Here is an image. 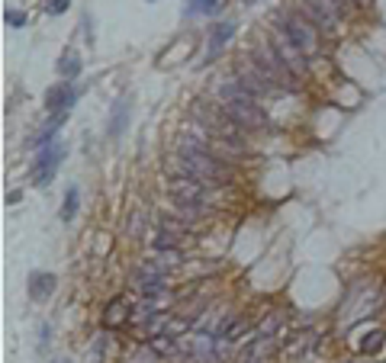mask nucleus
Returning <instances> with one entry per match:
<instances>
[{
    "label": "nucleus",
    "instance_id": "f257e3e1",
    "mask_svg": "<svg viewBox=\"0 0 386 363\" xmlns=\"http://www.w3.org/2000/svg\"><path fill=\"white\" fill-rule=\"evenodd\" d=\"M174 170L190 174V177L203 180V184H209V186H229L235 180L232 161L219 158L216 151H209L206 145L197 141L190 132H184L177 139V148H174Z\"/></svg>",
    "mask_w": 386,
    "mask_h": 363
},
{
    "label": "nucleus",
    "instance_id": "f03ea898",
    "mask_svg": "<svg viewBox=\"0 0 386 363\" xmlns=\"http://www.w3.org/2000/svg\"><path fill=\"white\" fill-rule=\"evenodd\" d=\"M216 103L245 132H261V129H267V126H271V119H267L264 106L258 103V97H255V93H248L245 87L235 81V77H232V81L216 84Z\"/></svg>",
    "mask_w": 386,
    "mask_h": 363
},
{
    "label": "nucleus",
    "instance_id": "7ed1b4c3",
    "mask_svg": "<svg viewBox=\"0 0 386 363\" xmlns=\"http://www.w3.org/2000/svg\"><path fill=\"white\" fill-rule=\"evenodd\" d=\"M273 29H280L283 36L290 39L306 58L319 55V29H316V23L302 10H277Z\"/></svg>",
    "mask_w": 386,
    "mask_h": 363
},
{
    "label": "nucleus",
    "instance_id": "20e7f679",
    "mask_svg": "<svg viewBox=\"0 0 386 363\" xmlns=\"http://www.w3.org/2000/svg\"><path fill=\"white\" fill-rule=\"evenodd\" d=\"M248 58H251V65H255L277 90H296V87H300V77L287 68V61H283L280 52L273 48V42L271 46H255Z\"/></svg>",
    "mask_w": 386,
    "mask_h": 363
},
{
    "label": "nucleus",
    "instance_id": "39448f33",
    "mask_svg": "<svg viewBox=\"0 0 386 363\" xmlns=\"http://www.w3.org/2000/svg\"><path fill=\"white\" fill-rule=\"evenodd\" d=\"M213 190H216V186L203 184V180L190 177V174H180V170L168 180V193H171V199H177V203L209 206V199H213Z\"/></svg>",
    "mask_w": 386,
    "mask_h": 363
},
{
    "label": "nucleus",
    "instance_id": "423d86ee",
    "mask_svg": "<svg viewBox=\"0 0 386 363\" xmlns=\"http://www.w3.org/2000/svg\"><path fill=\"white\" fill-rule=\"evenodd\" d=\"M300 10L316 23V29L325 32V36H331L341 23V10L335 0H300Z\"/></svg>",
    "mask_w": 386,
    "mask_h": 363
},
{
    "label": "nucleus",
    "instance_id": "0eeeda50",
    "mask_svg": "<svg viewBox=\"0 0 386 363\" xmlns=\"http://www.w3.org/2000/svg\"><path fill=\"white\" fill-rule=\"evenodd\" d=\"M61 158H65V145H61V141H48V145H42L39 155H36V164H32V180H36L39 186H48L52 177H55L58 164H61Z\"/></svg>",
    "mask_w": 386,
    "mask_h": 363
},
{
    "label": "nucleus",
    "instance_id": "6e6552de",
    "mask_svg": "<svg viewBox=\"0 0 386 363\" xmlns=\"http://www.w3.org/2000/svg\"><path fill=\"white\" fill-rule=\"evenodd\" d=\"M132 289H135L142 299H148V302H158V299L168 296V283H164V273L148 271V267H142V271L132 277Z\"/></svg>",
    "mask_w": 386,
    "mask_h": 363
},
{
    "label": "nucleus",
    "instance_id": "1a4fd4ad",
    "mask_svg": "<svg viewBox=\"0 0 386 363\" xmlns=\"http://www.w3.org/2000/svg\"><path fill=\"white\" fill-rule=\"evenodd\" d=\"M271 42H273V48L280 52V58L287 61V68H290L293 75H296V77H302V75H306V68H309V65H306V55H302L300 48L293 46L290 39L283 36L280 29H273V32H271Z\"/></svg>",
    "mask_w": 386,
    "mask_h": 363
},
{
    "label": "nucleus",
    "instance_id": "9d476101",
    "mask_svg": "<svg viewBox=\"0 0 386 363\" xmlns=\"http://www.w3.org/2000/svg\"><path fill=\"white\" fill-rule=\"evenodd\" d=\"M235 81L242 87H245L248 93H255V97H267V93H273L277 90V87L271 84V81H267V77L261 75V71H258L255 65H251V58H248V61H242V65H238V71H235Z\"/></svg>",
    "mask_w": 386,
    "mask_h": 363
},
{
    "label": "nucleus",
    "instance_id": "9b49d317",
    "mask_svg": "<svg viewBox=\"0 0 386 363\" xmlns=\"http://www.w3.org/2000/svg\"><path fill=\"white\" fill-rule=\"evenodd\" d=\"M75 103H77L75 81H61V84L48 87V93H46V110L48 112H71Z\"/></svg>",
    "mask_w": 386,
    "mask_h": 363
},
{
    "label": "nucleus",
    "instance_id": "f8f14e48",
    "mask_svg": "<svg viewBox=\"0 0 386 363\" xmlns=\"http://www.w3.org/2000/svg\"><path fill=\"white\" fill-rule=\"evenodd\" d=\"M132 312H135V308L129 306V299H126V296L110 299V306L104 308V328H126V325H132Z\"/></svg>",
    "mask_w": 386,
    "mask_h": 363
},
{
    "label": "nucleus",
    "instance_id": "ddd939ff",
    "mask_svg": "<svg viewBox=\"0 0 386 363\" xmlns=\"http://www.w3.org/2000/svg\"><path fill=\"white\" fill-rule=\"evenodd\" d=\"M235 23H219V26L209 29V42H206V61H216L222 55V48L229 46V39L235 36Z\"/></svg>",
    "mask_w": 386,
    "mask_h": 363
},
{
    "label": "nucleus",
    "instance_id": "4468645a",
    "mask_svg": "<svg viewBox=\"0 0 386 363\" xmlns=\"http://www.w3.org/2000/svg\"><path fill=\"white\" fill-rule=\"evenodd\" d=\"M55 286H58L55 273H32V277H29V296L36 299V302H46V299L55 293Z\"/></svg>",
    "mask_w": 386,
    "mask_h": 363
},
{
    "label": "nucleus",
    "instance_id": "2eb2a0df",
    "mask_svg": "<svg viewBox=\"0 0 386 363\" xmlns=\"http://www.w3.org/2000/svg\"><path fill=\"white\" fill-rule=\"evenodd\" d=\"M248 318H229L226 325H219L216 328V335H219V341H226V344H232V341H238V337L245 335L248 331Z\"/></svg>",
    "mask_w": 386,
    "mask_h": 363
},
{
    "label": "nucleus",
    "instance_id": "dca6fc26",
    "mask_svg": "<svg viewBox=\"0 0 386 363\" xmlns=\"http://www.w3.org/2000/svg\"><path fill=\"white\" fill-rule=\"evenodd\" d=\"M58 71H61V77H65V81H75V77L81 75V55H77L75 48H68L65 55H61V61H58Z\"/></svg>",
    "mask_w": 386,
    "mask_h": 363
},
{
    "label": "nucleus",
    "instance_id": "f3484780",
    "mask_svg": "<svg viewBox=\"0 0 386 363\" xmlns=\"http://www.w3.org/2000/svg\"><path fill=\"white\" fill-rule=\"evenodd\" d=\"M77 206H81V190H77V186H68L65 203H61V222H71V219H75Z\"/></svg>",
    "mask_w": 386,
    "mask_h": 363
},
{
    "label": "nucleus",
    "instance_id": "a211bd4d",
    "mask_svg": "<svg viewBox=\"0 0 386 363\" xmlns=\"http://www.w3.org/2000/svg\"><path fill=\"white\" fill-rule=\"evenodd\" d=\"M126 122H129V103L126 100H119L116 103V110H113V119H110V135H123V129H126Z\"/></svg>",
    "mask_w": 386,
    "mask_h": 363
},
{
    "label": "nucleus",
    "instance_id": "6ab92c4d",
    "mask_svg": "<svg viewBox=\"0 0 386 363\" xmlns=\"http://www.w3.org/2000/svg\"><path fill=\"white\" fill-rule=\"evenodd\" d=\"M273 351V341L271 337H261V335H255V341L245 347V360H258V357H264V354H271Z\"/></svg>",
    "mask_w": 386,
    "mask_h": 363
},
{
    "label": "nucleus",
    "instance_id": "aec40b11",
    "mask_svg": "<svg viewBox=\"0 0 386 363\" xmlns=\"http://www.w3.org/2000/svg\"><path fill=\"white\" fill-rule=\"evenodd\" d=\"M219 3H222V0H190L187 10L190 13H216Z\"/></svg>",
    "mask_w": 386,
    "mask_h": 363
},
{
    "label": "nucleus",
    "instance_id": "412c9836",
    "mask_svg": "<svg viewBox=\"0 0 386 363\" xmlns=\"http://www.w3.org/2000/svg\"><path fill=\"white\" fill-rule=\"evenodd\" d=\"M335 3H338L341 17H351V13H354V10H358V7H367L370 0H335Z\"/></svg>",
    "mask_w": 386,
    "mask_h": 363
},
{
    "label": "nucleus",
    "instance_id": "4be33fe9",
    "mask_svg": "<svg viewBox=\"0 0 386 363\" xmlns=\"http://www.w3.org/2000/svg\"><path fill=\"white\" fill-rule=\"evenodd\" d=\"M3 19H7V26H13V29L26 26V13H23V10H7V13H3Z\"/></svg>",
    "mask_w": 386,
    "mask_h": 363
},
{
    "label": "nucleus",
    "instance_id": "5701e85b",
    "mask_svg": "<svg viewBox=\"0 0 386 363\" xmlns=\"http://www.w3.org/2000/svg\"><path fill=\"white\" fill-rule=\"evenodd\" d=\"M380 347H383V331H374V337H367V341L360 344V351L370 354V351H380Z\"/></svg>",
    "mask_w": 386,
    "mask_h": 363
},
{
    "label": "nucleus",
    "instance_id": "b1692460",
    "mask_svg": "<svg viewBox=\"0 0 386 363\" xmlns=\"http://www.w3.org/2000/svg\"><path fill=\"white\" fill-rule=\"evenodd\" d=\"M71 7V0H48V13H52V17H58V13H65V10Z\"/></svg>",
    "mask_w": 386,
    "mask_h": 363
},
{
    "label": "nucleus",
    "instance_id": "393cba45",
    "mask_svg": "<svg viewBox=\"0 0 386 363\" xmlns=\"http://www.w3.org/2000/svg\"><path fill=\"white\" fill-rule=\"evenodd\" d=\"M52 363H71V360H68V357H55V360H52Z\"/></svg>",
    "mask_w": 386,
    "mask_h": 363
},
{
    "label": "nucleus",
    "instance_id": "a878e982",
    "mask_svg": "<svg viewBox=\"0 0 386 363\" xmlns=\"http://www.w3.org/2000/svg\"><path fill=\"white\" fill-rule=\"evenodd\" d=\"M245 3H258V0H245Z\"/></svg>",
    "mask_w": 386,
    "mask_h": 363
}]
</instances>
